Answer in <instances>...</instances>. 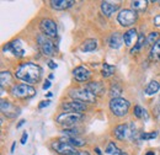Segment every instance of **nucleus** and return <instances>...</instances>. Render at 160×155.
Segmentation results:
<instances>
[{
	"mask_svg": "<svg viewBox=\"0 0 160 155\" xmlns=\"http://www.w3.org/2000/svg\"><path fill=\"white\" fill-rule=\"evenodd\" d=\"M51 86H52V82H51V80L48 79V80H46L44 84H43V90H48Z\"/></svg>",
	"mask_w": 160,
	"mask_h": 155,
	"instance_id": "obj_36",
	"label": "nucleus"
},
{
	"mask_svg": "<svg viewBox=\"0 0 160 155\" xmlns=\"http://www.w3.org/2000/svg\"><path fill=\"white\" fill-rule=\"evenodd\" d=\"M27 139H28V133H27V132H23V133H22V136H21L20 143L22 144V145H25V144H26V142H27Z\"/></svg>",
	"mask_w": 160,
	"mask_h": 155,
	"instance_id": "obj_34",
	"label": "nucleus"
},
{
	"mask_svg": "<svg viewBox=\"0 0 160 155\" xmlns=\"http://www.w3.org/2000/svg\"><path fill=\"white\" fill-rule=\"evenodd\" d=\"M0 107H1V112H2L5 116L10 117V118H15L16 116H19L20 110L16 108V106H15L12 102L8 101V100H1Z\"/></svg>",
	"mask_w": 160,
	"mask_h": 155,
	"instance_id": "obj_14",
	"label": "nucleus"
},
{
	"mask_svg": "<svg viewBox=\"0 0 160 155\" xmlns=\"http://www.w3.org/2000/svg\"><path fill=\"white\" fill-rule=\"evenodd\" d=\"M138 37L139 35L137 33V31L134 28H129L127 32L123 33V41H124V44L127 47H134L138 42Z\"/></svg>",
	"mask_w": 160,
	"mask_h": 155,
	"instance_id": "obj_15",
	"label": "nucleus"
},
{
	"mask_svg": "<svg viewBox=\"0 0 160 155\" xmlns=\"http://www.w3.org/2000/svg\"><path fill=\"white\" fill-rule=\"evenodd\" d=\"M121 153H122V152L118 149V147H117L113 142H110L108 145H107L106 149H105V154H107V155H120Z\"/></svg>",
	"mask_w": 160,
	"mask_h": 155,
	"instance_id": "obj_27",
	"label": "nucleus"
},
{
	"mask_svg": "<svg viewBox=\"0 0 160 155\" xmlns=\"http://www.w3.org/2000/svg\"><path fill=\"white\" fill-rule=\"evenodd\" d=\"M159 4H160V1H159Z\"/></svg>",
	"mask_w": 160,
	"mask_h": 155,
	"instance_id": "obj_47",
	"label": "nucleus"
},
{
	"mask_svg": "<svg viewBox=\"0 0 160 155\" xmlns=\"http://www.w3.org/2000/svg\"><path fill=\"white\" fill-rule=\"evenodd\" d=\"M147 6H148V1H145V0H136V1H132V2H131V8H132V10H134L136 12H138V11H144V10L147 9Z\"/></svg>",
	"mask_w": 160,
	"mask_h": 155,
	"instance_id": "obj_25",
	"label": "nucleus"
},
{
	"mask_svg": "<svg viewBox=\"0 0 160 155\" xmlns=\"http://www.w3.org/2000/svg\"><path fill=\"white\" fill-rule=\"evenodd\" d=\"M150 57L154 60L160 62V39L152 47V52H150Z\"/></svg>",
	"mask_w": 160,
	"mask_h": 155,
	"instance_id": "obj_28",
	"label": "nucleus"
},
{
	"mask_svg": "<svg viewBox=\"0 0 160 155\" xmlns=\"http://www.w3.org/2000/svg\"><path fill=\"white\" fill-rule=\"evenodd\" d=\"M158 137V132H149V133H142L140 138L144 139V140H148V139H155Z\"/></svg>",
	"mask_w": 160,
	"mask_h": 155,
	"instance_id": "obj_32",
	"label": "nucleus"
},
{
	"mask_svg": "<svg viewBox=\"0 0 160 155\" xmlns=\"http://www.w3.org/2000/svg\"><path fill=\"white\" fill-rule=\"evenodd\" d=\"M53 96V94H52V92H48V94H47V97H52Z\"/></svg>",
	"mask_w": 160,
	"mask_h": 155,
	"instance_id": "obj_44",
	"label": "nucleus"
},
{
	"mask_svg": "<svg viewBox=\"0 0 160 155\" xmlns=\"http://www.w3.org/2000/svg\"><path fill=\"white\" fill-rule=\"evenodd\" d=\"M120 9V5L117 2H111V1H102L101 2V11L106 16H111Z\"/></svg>",
	"mask_w": 160,
	"mask_h": 155,
	"instance_id": "obj_17",
	"label": "nucleus"
},
{
	"mask_svg": "<svg viewBox=\"0 0 160 155\" xmlns=\"http://www.w3.org/2000/svg\"><path fill=\"white\" fill-rule=\"evenodd\" d=\"M131 103L126 98H112L110 101V110L116 117H124L129 111Z\"/></svg>",
	"mask_w": 160,
	"mask_h": 155,
	"instance_id": "obj_4",
	"label": "nucleus"
},
{
	"mask_svg": "<svg viewBox=\"0 0 160 155\" xmlns=\"http://www.w3.org/2000/svg\"><path fill=\"white\" fill-rule=\"evenodd\" d=\"M92 75L91 70L88 68V67H84V65H79L77 68L73 69V77L75 80H78L80 82H86L90 80V78Z\"/></svg>",
	"mask_w": 160,
	"mask_h": 155,
	"instance_id": "obj_12",
	"label": "nucleus"
},
{
	"mask_svg": "<svg viewBox=\"0 0 160 155\" xmlns=\"http://www.w3.org/2000/svg\"><path fill=\"white\" fill-rule=\"evenodd\" d=\"M88 106L86 103L81 102V101H77V100H73V101H69V102H63L62 103V110L64 112H72V113H81L84 111H86Z\"/></svg>",
	"mask_w": 160,
	"mask_h": 155,
	"instance_id": "obj_11",
	"label": "nucleus"
},
{
	"mask_svg": "<svg viewBox=\"0 0 160 155\" xmlns=\"http://www.w3.org/2000/svg\"><path fill=\"white\" fill-rule=\"evenodd\" d=\"M85 88L89 90V91H91L95 96H102L103 94H105V85L100 82V81H89L86 85H85Z\"/></svg>",
	"mask_w": 160,
	"mask_h": 155,
	"instance_id": "obj_16",
	"label": "nucleus"
},
{
	"mask_svg": "<svg viewBox=\"0 0 160 155\" xmlns=\"http://www.w3.org/2000/svg\"><path fill=\"white\" fill-rule=\"evenodd\" d=\"M145 155H155V153H154L153 150H149V152H147V153H145Z\"/></svg>",
	"mask_w": 160,
	"mask_h": 155,
	"instance_id": "obj_42",
	"label": "nucleus"
},
{
	"mask_svg": "<svg viewBox=\"0 0 160 155\" xmlns=\"http://www.w3.org/2000/svg\"><path fill=\"white\" fill-rule=\"evenodd\" d=\"M51 147H52V149H53L57 154H59V155H72L78 152L77 148L72 147L70 144H68V143H65V142H63V140H60V139L54 140V142L51 144Z\"/></svg>",
	"mask_w": 160,
	"mask_h": 155,
	"instance_id": "obj_9",
	"label": "nucleus"
},
{
	"mask_svg": "<svg viewBox=\"0 0 160 155\" xmlns=\"http://www.w3.org/2000/svg\"><path fill=\"white\" fill-rule=\"evenodd\" d=\"M133 115L137 117V118H143V117L147 118V111H145L142 106L136 105V106H134V110H133Z\"/></svg>",
	"mask_w": 160,
	"mask_h": 155,
	"instance_id": "obj_31",
	"label": "nucleus"
},
{
	"mask_svg": "<svg viewBox=\"0 0 160 155\" xmlns=\"http://www.w3.org/2000/svg\"><path fill=\"white\" fill-rule=\"evenodd\" d=\"M25 123H26V121H25V119H21L20 122L18 123V126H16V129H19V128H21V127H22V126H23Z\"/></svg>",
	"mask_w": 160,
	"mask_h": 155,
	"instance_id": "obj_40",
	"label": "nucleus"
},
{
	"mask_svg": "<svg viewBox=\"0 0 160 155\" xmlns=\"http://www.w3.org/2000/svg\"><path fill=\"white\" fill-rule=\"evenodd\" d=\"M138 20V14L132 9H124L117 15V21L122 27H131Z\"/></svg>",
	"mask_w": 160,
	"mask_h": 155,
	"instance_id": "obj_7",
	"label": "nucleus"
},
{
	"mask_svg": "<svg viewBox=\"0 0 160 155\" xmlns=\"http://www.w3.org/2000/svg\"><path fill=\"white\" fill-rule=\"evenodd\" d=\"M98 48V41L94 38H89V39H85L81 46H80V49L81 52H92Z\"/></svg>",
	"mask_w": 160,
	"mask_h": 155,
	"instance_id": "obj_20",
	"label": "nucleus"
},
{
	"mask_svg": "<svg viewBox=\"0 0 160 155\" xmlns=\"http://www.w3.org/2000/svg\"><path fill=\"white\" fill-rule=\"evenodd\" d=\"M0 82H1V88L12 84V75H11V73L8 72V70H2L1 74H0Z\"/></svg>",
	"mask_w": 160,
	"mask_h": 155,
	"instance_id": "obj_24",
	"label": "nucleus"
},
{
	"mask_svg": "<svg viewBox=\"0 0 160 155\" xmlns=\"http://www.w3.org/2000/svg\"><path fill=\"white\" fill-rule=\"evenodd\" d=\"M72 155H90V153L86 152V150H80V152H77V153H74Z\"/></svg>",
	"mask_w": 160,
	"mask_h": 155,
	"instance_id": "obj_39",
	"label": "nucleus"
},
{
	"mask_svg": "<svg viewBox=\"0 0 160 155\" xmlns=\"http://www.w3.org/2000/svg\"><path fill=\"white\" fill-rule=\"evenodd\" d=\"M95 150H96V153H98V154H99V155H102V153H101V150H100V149H99V148H96Z\"/></svg>",
	"mask_w": 160,
	"mask_h": 155,
	"instance_id": "obj_43",
	"label": "nucleus"
},
{
	"mask_svg": "<svg viewBox=\"0 0 160 155\" xmlns=\"http://www.w3.org/2000/svg\"><path fill=\"white\" fill-rule=\"evenodd\" d=\"M49 4L56 10H67V9L72 8L75 4V1H73V0H52Z\"/></svg>",
	"mask_w": 160,
	"mask_h": 155,
	"instance_id": "obj_18",
	"label": "nucleus"
},
{
	"mask_svg": "<svg viewBox=\"0 0 160 155\" xmlns=\"http://www.w3.org/2000/svg\"><path fill=\"white\" fill-rule=\"evenodd\" d=\"M60 140H63V142L70 144V145L74 147V148H81V147H84V145L86 144L85 140L80 139L78 137H63V138H60Z\"/></svg>",
	"mask_w": 160,
	"mask_h": 155,
	"instance_id": "obj_21",
	"label": "nucleus"
},
{
	"mask_svg": "<svg viewBox=\"0 0 160 155\" xmlns=\"http://www.w3.org/2000/svg\"><path fill=\"white\" fill-rule=\"evenodd\" d=\"M62 133L65 137H77L78 136V131L75 128H70V129H64L62 131Z\"/></svg>",
	"mask_w": 160,
	"mask_h": 155,
	"instance_id": "obj_33",
	"label": "nucleus"
},
{
	"mask_svg": "<svg viewBox=\"0 0 160 155\" xmlns=\"http://www.w3.org/2000/svg\"><path fill=\"white\" fill-rule=\"evenodd\" d=\"M69 96L73 100L81 101L84 103H95L96 102V96L89 91L86 88H77L69 91Z\"/></svg>",
	"mask_w": 160,
	"mask_h": 155,
	"instance_id": "obj_5",
	"label": "nucleus"
},
{
	"mask_svg": "<svg viewBox=\"0 0 160 155\" xmlns=\"http://www.w3.org/2000/svg\"><path fill=\"white\" fill-rule=\"evenodd\" d=\"M120 155H128V154H127V153H124V152H122V153H121Z\"/></svg>",
	"mask_w": 160,
	"mask_h": 155,
	"instance_id": "obj_46",
	"label": "nucleus"
},
{
	"mask_svg": "<svg viewBox=\"0 0 160 155\" xmlns=\"http://www.w3.org/2000/svg\"><path fill=\"white\" fill-rule=\"evenodd\" d=\"M48 78H49V80H52V79L54 78V75H53V74H51V75H49V77H48Z\"/></svg>",
	"mask_w": 160,
	"mask_h": 155,
	"instance_id": "obj_45",
	"label": "nucleus"
},
{
	"mask_svg": "<svg viewBox=\"0 0 160 155\" xmlns=\"http://www.w3.org/2000/svg\"><path fill=\"white\" fill-rule=\"evenodd\" d=\"M84 118L82 113H72V112H63L57 116L56 118V122L64 127L65 129H70V128H74L77 123H79L80 121Z\"/></svg>",
	"mask_w": 160,
	"mask_h": 155,
	"instance_id": "obj_2",
	"label": "nucleus"
},
{
	"mask_svg": "<svg viewBox=\"0 0 160 155\" xmlns=\"http://www.w3.org/2000/svg\"><path fill=\"white\" fill-rule=\"evenodd\" d=\"M49 103H51V101L49 100H46V101H41L40 105H38V108H44V107H48L49 106Z\"/></svg>",
	"mask_w": 160,
	"mask_h": 155,
	"instance_id": "obj_35",
	"label": "nucleus"
},
{
	"mask_svg": "<svg viewBox=\"0 0 160 155\" xmlns=\"http://www.w3.org/2000/svg\"><path fill=\"white\" fill-rule=\"evenodd\" d=\"M134 127L133 124H127V123H123L117 126L115 129H113V136L116 137L117 139L120 140H124V139H128L129 137H133V132H134Z\"/></svg>",
	"mask_w": 160,
	"mask_h": 155,
	"instance_id": "obj_10",
	"label": "nucleus"
},
{
	"mask_svg": "<svg viewBox=\"0 0 160 155\" xmlns=\"http://www.w3.org/2000/svg\"><path fill=\"white\" fill-rule=\"evenodd\" d=\"M40 28L41 31L43 32V35L51 37V38H54L58 36V27H57V23L51 19H43L41 20L40 22Z\"/></svg>",
	"mask_w": 160,
	"mask_h": 155,
	"instance_id": "obj_8",
	"label": "nucleus"
},
{
	"mask_svg": "<svg viewBox=\"0 0 160 155\" xmlns=\"http://www.w3.org/2000/svg\"><path fill=\"white\" fill-rule=\"evenodd\" d=\"M15 147H16V142H14V143H12V145H11V153H14Z\"/></svg>",
	"mask_w": 160,
	"mask_h": 155,
	"instance_id": "obj_41",
	"label": "nucleus"
},
{
	"mask_svg": "<svg viewBox=\"0 0 160 155\" xmlns=\"http://www.w3.org/2000/svg\"><path fill=\"white\" fill-rule=\"evenodd\" d=\"M159 33L158 32H152V33H149L148 36H147V39H145V44H148V46H154L158 41H159Z\"/></svg>",
	"mask_w": 160,
	"mask_h": 155,
	"instance_id": "obj_30",
	"label": "nucleus"
},
{
	"mask_svg": "<svg viewBox=\"0 0 160 155\" xmlns=\"http://www.w3.org/2000/svg\"><path fill=\"white\" fill-rule=\"evenodd\" d=\"M10 94L15 98L26 100V98H31L32 96H35L36 90H35V88H32L28 84H15L11 86Z\"/></svg>",
	"mask_w": 160,
	"mask_h": 155,
	"instance_id": "obj_3",
	"label": "nucleus"
},
{
	"mask_svg": "<svg viewBox=\"0 0 160 155\" xmlns=\"http://www.w3.org/2000/svg\"><path fill=\"white\" fill-rule=\"evenodd\" d=\"M122 86H121L118 82H113L110 88V96H111V100L112 98H120L121 95H122Z\"/></svg>",
	"mask_w": 160,
	"mask_h": 155,
	"instance_id": "obj_23",
	"label": "nucleus"
},
{
	"mask_svg": "<svg viewBox=\"0 0 160 155\" xmlns=\"http://www.w3.org/2000/svg\"><path fill=\"white\" fill-rule=\"evenodd\" d=\"M2 51L4 52H11L15 57H19V58L23 57V54H25V49L22 48V44L19 39H15V41L6 43V46L2 48Z\"/></svg>",
	"mask_w": 160,
	"mask_h": 155,
	"instance_id": "obj_13",
	"label": "nucleus"
},
{
	"mask_svg": "<svg viewBox=\"0 0 160 155\" xmlns=\"http://www.w3.org/2000/svg\"><path fill=\"white\" fill-rule=\"evenodd\" d=\"M145 39H147V37L144 36V33H140L139 37H138V42H137V44L131 49V53L133 54V53H136V52H138L140 48L144 46V43H145Z\"/></svg>",
	"mask_w": 160,
	"mask_h": 155,
	"instance_id": "obj_29",
	"label": "nucleus"
},
{
	"mask_svg": "<svg viewBox=\"0 0 160 155\" xmlns=\"http://www.w3.org/2000/svg\"><path fill=\"white\" fill-rule=\"evenodd\" d=\"M37 43L40 47V51L43 56L46 57H53L56 54V44L52 41L51 37L46 35H38L37 37Z\"/></svg>",
	"mask_w": 160,
	"mask_h": 155,
	"instance_id": "obj_6",
	"label": "nucleus"
},
{
	"mask_svg": "<svg viewBox=\"0 0 160 155\" xmlns=\"http://www.w3.org/2000/svg\"><path fill=\"white\" fill-rule=\"evenodd\" d=\"M48 67H49L51 69H56V68H57V64H56V62L49 60V62H48Z\"/></svg>",
	"mask_w": 160,
	"mask_h": 155,
	"instance_id": "obj_38",
	"label": "nucleus"
},
{
	"mask_svg": "<svg viewBox=\"0 0 160 155\" xmlns=\"http://www.w3.org/2000/svg\"><path fill=\"white\" fill-rule=\"evenodd\" d=\"M153 22H154V26H157V27H159V28H160V14H159V15H157V16L154 18Z\"/></svg>",
	"mask_w": 160,
	"mask_h": 155,
	"instance_id": "obj_37",
	"label": "nucleus"
},
{
	"mask_svg": "<svg viewBox=\"0 0 160 155\" xmlns=\"http://www.w3.org/2000/svg\"><path fill=\"white\" fill-rule=\"evenodd\" d=\"M115 73V67L108 64V63H103L102 64V69H101V75L103 78H110Z\"/></svg>",
	"mask_w": 160,
	"mask_h": 155,
	"instance_id": "obj_26",
	"label": "nucleus"
},
{
	"mask_svg": "<svg viewBox=\"0 0 160 155\" xmlns=\"http://www.w3.org/2000/svg\"><path fill=\"white\" fill-rule=\"evenodd\" d=\"M15 77L25 84H36L41 80L42 77V68L38 64L32 62L21 63L15 72Z\"/></svg>",
	"mask_w": 160,
	"mask_h": 155,
	"instance_id": "obj_1",
	"label": "nucleus"
},
{
	"mask_svg": "<svg viewBox=\"0 0 160 155\" xmlns=\"http://www.w3.org/2000/svg\"><path fill=\"white\" fill-rule=\"evenodd\" d=\"M159 90H160L159 82H158V81H150V82L147 85V88H145V95L152 96V95L157 94Z\"/></svg>",
	"mask_w": 160,
	"mask_h": 155,
	"instance_id": "obj_22",
	"label": "nucleus"
},
{
	"mask_svg": "<svg viewBox=\"0 0 160 155\" xmlns=\"http://www.w3.org/2000/svg\"><path fill=\"white\" fill-rule=\"evenodd\" d=\"M123 42H124V41H123V35L120 33V32H113V33L111 35L110 39H108V44H110V47L113 48V49L121 48Z\"/></svg>",
	"mask_w": 160,
	"mask_h": 155,
	"instance_id": "obj_19",
	"label": "nucleus"
}]
</instances>
